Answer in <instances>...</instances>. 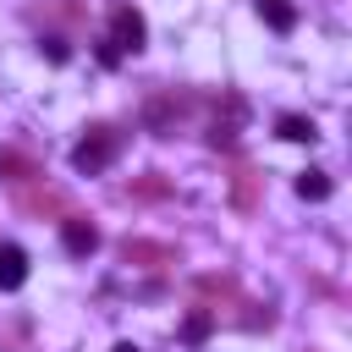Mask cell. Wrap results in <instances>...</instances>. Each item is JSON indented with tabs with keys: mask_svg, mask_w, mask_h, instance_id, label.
Masks as SVG:
<instances>
[{
	"mask_svg": "<svg viewBox=\"0 0 352 352\" xmlns=\"http://www.w3.org/2000/svg\"><path fill=\"white\" fill-rule=\"evenodd\" d=\"M116 352H143V346H132V341H121V346H116Z\"/></svg>",
	"mask_w": 352,
	"mask_h": 352,
	"instance_id": "d6986e66",
	"label": "cell"
},
{
	"mask_svg": "<svg viewBox=\"0 0 352 352\" xmlns=\"http://www.w3.org/2000/svg\"><path fill=\"white\" fill-rule=\"evenodd\" d=\"M192 286H198V297H231V292H236V286H231L226 275H198Z\"/></svg>",
	"mask_w": 352,
	"mask_h": 352,
	"instance_id": "7c38bea8",
	"label": "cell"
},
{
	"mask_svg": "<svg viewBox=\"0 0 352 352\" xmlns=\"http://www.w3.org/2000/svg\"><path fill=\"white\" fill-rule=\"evenodd\" d=\"M38 50H44V55H50V60H55V66H66V60H72V44H66V38H60V33H50V38H44V44H38Z\"/></svg>",
	"mask_w": 352,
	"mask_h": 352,
	"instance_id": "9a60e30c",
	"label": "cell"
},
{
	"mask_svg": "<svg viewBox=\"0 0 352 352\" xmlns=\"http://www.w3.org/2000/svg\"><path fill=\"white\" fill-rule=\"evenodd\" d=\"M182 116V99H170V94H160V99H148V126L165 138V126Z\"/></svg>",
	"mask_w": 352,
	"mask_h": 352,
	"instance_id": "9c48e42d",
	"label": "cell"
},
{
	"mask_svg": "<svg viewBox=\"0 0 352 352\" xmlns=\"http://www.w3.org/2000/svg\"><path fill=\"white\" fill-rule=\"evenodd\" d=\"M143 38H148V28H143V16H138L132 6H116V11H110V44H116L121 55H126V50L138 55V50H143Z\"/></svg>",
	"mask_w": 352,
	"mask_h": 352,
	"instance_id": "7a4b0ae2",
	"label": "cell"
},
{
	"mask_svg": "<svg viewBox=\"0 0 352 352\" xmlns=\"http://www.w3.org/2000/svg\"><path fill=\"white\" fill-rule=\"evenodd\" d=\"M126 192H138V198H160V192H165V182H160V176H143V182H132Z\"/></svg>",
	"mask_w": 352,
	"mask_h": 352,
	"instance_id": "e0dca14e",
	"label": "cell"
},
{
	"mask_svg": "<svg viewBox=\"0 0 352 352\" xmlns=\"http://www.w3.org/2000/svg\"><path fill=\"white\" fill-rule=\"evenodd\" d=\"M16 209L22 214H66V198L55 187H22L16 192Z\"/></svg>",
	"mask_w": 352,
	"mask_h": 352,
	"instance_id": "5b68a950",
	"label": "cell"
},
{
	"mask_svg": "<svg viewBox=\"0 0 352 352\" xmlns=\"http://www.w3.org/2000/svg\"><path fill=\"white\" fill-rule=\"evenodd\" d=\"M275 132H280L286 143H314V138H319V126H314L308 116H280V126H275Z\"/></svg>",
	"mask_w": 352,
	"mask_h": 352,
	"instance_id": "30bf717a",
	"label": "cell"
},
{
	"mask_svg": "<svg viewBox=\"0 0 352 352\" xmlns=\"http://www.w3.org/2000/svg\"><path fill=\"white\" fill-rule=\"evenodd\" d=\"M258 16H264L275 33H292V28H297V11H292V0H258Z\"/></svg>",
	"mask_w": 352,
	"mask_h": 352,
	"instance_id": "ba28073f",
	"label": "cell"
},
{
	"mask_svg": "<svg viewBox=\"0 0 352 352\" xmlns=\"http://www.w3.org/2000/svg\"><path fill=\"white\" fill-rule=\"evenodd\" d=\"M28 280V253L16 242H0V292H16Z\"/></svg>",
	"mask_w": 352,
	"mask_h": 352,
	"instance_id": "8992f818",
	"label": "cell"
},
{
	"mask_svg": "<svg viewBox=\"0 0 352 352\" xmlns=\"http://www.w3.org/2000/svg\"><path fill=\"white\" fill-rule=\"evenodd\" d=\"M0 176H6V182H22V187H28V182L38 176V165H33L28 154H16V148H0Z\"/></svg>",
	"mask_w": 352,
	"mask_h": 352,
	"instance_id": "52a82bcc",
	"label": "cell"
},
{
	"mask_svg": "<svg viewBox=\"0 0 352 352\" xmlns=\"http://www.w3.org/2000/svg\"><path fill=\"white\" fill-rule=\"evenodd\" d=\"M44 16H55V22H77L82 6H77V0H44Z\"/></svg>",
	"mask_w": 352,
	"mask_h": 352,
	"instance_id": "5bb4252c",
	"label": "cell"
},
{
	"mask_svg": "<svg viewBox=\"0 0 352 352\" xmlns=\"http://www.w3.org/2000/svg\"><path fill=\"white\" fill-rule=\"evenodd\" d=\"M99 66H121V50L110 38H99Z\"/></svg>",
	"mask_w": 352,
	"mask_h": 352,
	"instance_id": "ac0fdd59",
	"label": "cell"
},
{
	"mask_svg": "<svg viewBox=\"0 0 352 352\" xmlns=\"http://www.w3.org/2000/svg\"><path fill=\"white\" fill-rule=\"evenodd\" d=\"M231 192H236V204H242V209H253V170H248V165L236 170V182H231Z\"/></svg>",
	"mask_w": 352,
	"mask_h": 352,
	"instance_id": "2e32d148",
	"label": "cell"
},
{
	"mask_svg": "<svg viewBox=\"0 0 352 352\" xmlns=\"http://www.w3.org/2000/svg\"><path fill=\"white\" fill-rule=\"evenodd\" d=\"M60 242H66V253H72V258H88V253L99 248V231H94V220L66 214V220H60Z\"/></svg>",
	"mask_w": 352,
	"mask_h": 352,
	"instance_id": "3957f363",
	"label": "cell"
},
{
	"mask_svg": "<svg viewBox=\"0 0 352 352\" xmlns=\"http://www.w3.org/2000/svg\"><path fill=\"white\" fill-rule=\"evenodd\" d=\"M297 198L324 204V198H330V176H324V170H302V176H297Z\"/></svg>",
	"mask_w": 352,
	"mask_h": 352,
	"instance_id": "8fae6325",
	"label": "cell"
},
{
	"mask_svg": "<svg viewBox=\"0 0 352 352\" xmlns=\"http://www.w3.org/2000/svg\"><path fill=\"white\" fill-rule=\"evenodd\" d=\"M116 154H121V132H116V126H88L82 143L72 148V165H77L82 176H94V170H104Z\"/></svg>",
	"mask_w": 352,
	"mask_h": 352,
	"instance_id": "6da1fadb",
	"label": "cell"
},
{
	"mask_svg": "<svg viewBox=\"0 0 352 352\" xmlns=\"http://www.w3.org/2000/svg\"><path fill=\"white\" fill-rule=\"evenodd\" d=\"M121 258H126V264H148V270H160V264H176V248H165V242H143V236H126V242H121Z\"/></svg>",
	"mask_w": 352,
	"mask_h": 352,
	"instance_id": "277c9868",
	"label": "cell"
},
{
	"mask_svg": "<svg viewBox=\"0 0 352 352\" xmlns=\"http://www.w3.org/2000/svg\"><path fill=\"white\" fill-rule=\"evenodd\" d=\"M209 330H214V314H204V308H198V314H187V324H182V336H187V341H204Z\"/></svg>",
	"mask_w": 352,
	"mask_h": 352,
	"instance_id": "4fadbf2b",
	"label": "cell"
}]
</instances>
